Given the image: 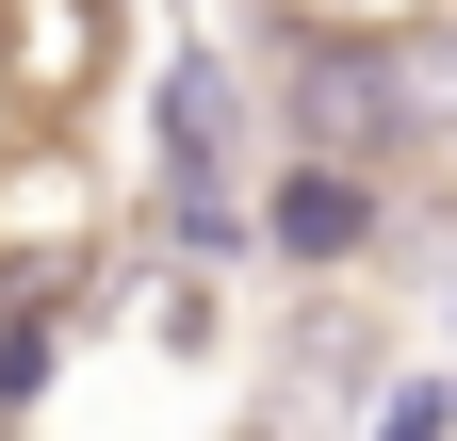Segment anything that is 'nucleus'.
<instances>
[{"label": "nucleus", "mask_w": 457, "mask_h": 441, "mask_svg": "<svg viewBox=\"0 0 457 441\" xmlns=\"http://www.w3.org/2000/svg\"><path fill=\"white\" fill-rule=\"evenodd\" d=\"M114 66H131V0H0V115H17V147H66Z\"/></svg>", "instance_id": "f257e3e1"}, {"label": "nucleus", "mask_w": 457, "mask_h": 441, "mask_svg": "<svg viewBox=\"0 0 457 441\" xmlns=\"http://www.w3.org/2000/svg\"><path fill=\"white\" fill-rule=\"evenodd\" d=\"M98 245V163L66 147H0V279L17 295H66V262Z\"/></svg>", "instance_id": "f03ea898"}, {"label": "nucleus", "mask_w": 457, "mask_h": 441, "mask_svg": "<svg viewBox=\"0 0 457 441\" xmlns=\"http://www.w3.org/2000/svg\"><path fill=\"white\" fill-rule=\"evenodd\" d=\"M228 163H245V98H228L212 49H180V82H163V196H180L196 245L228 229Z\"/></svg>", "instance_id": "7ed1b4c3"}, {"label": "nucleus", "mask_w": 457, "mask_h": 441, "mask_svg": "<svg viewBox=\"0 0 457 441\" xmlns=\"http://www.w3.org/2000/svg\"><path fill=\"white\" fill-rule=\"evenodd\" d=\"M262 229H278V262H360V229H376V180H360V163H295V180L262 196Z\"/></svg>", "instance_id": "20e7f679"}, {"label": "nucleus", "mask_w": 457, "mask_h": 441, "mask_svg": "<svg viewBox=\"0 0 457 441\" xmlns=\"http://www.w3.org/2000/svg\"><path fill=\"white\" fill-rule=\"evenodd\" d=\"M441 425H457V393H441V376H425V393H392V409H376V441H441Z\"/></svg>", "instance_id": "39448f33"}]
</instances>
